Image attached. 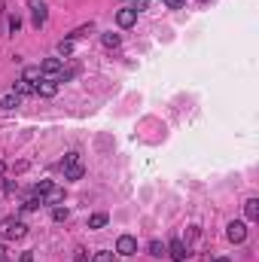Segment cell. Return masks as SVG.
Listing matches in <instances>:
<instances>
[{
    "label": "cell",
    "mask_w": 259,
    "mask_h": 262,
    "mask_svg": "<svg viewBox=\"0 0 259 262\" xmlns=\"http://www.w3.org/2000/svg\"><path fill=\"white\" fill-rule=\"evenodd\" d=\"M76 73H80V61H70L67 67H61V73L55 76V79H58V86H61V83H70Z\"/></svg>",
    "instance_id": "30bf717a"
},
{
    "label": "cell",
    "mask_w": 259,
    "mask_h": 262,
    "mask_svg": "<svg viewBox=\"0 0 259 262\" xmlns=\"http://www.w3.org/2000/svg\"><path fill=\"white\" fill-rule=\"evenodd\" d=\"M28 9H31L34 28H43V25L49 21V6H46V0H28Z\"/></svg>",
    "instance_id": "6da1fadb"
},
{
    "label": "cell",
    "mask_w": 259,
    "mask_h": 262,
    "mask_svg": "<svg viewBox=\"0 0 259 262\" xmlns=\"http://www.w3.org/2000/svg\"><path fill=\"white\" fill-rule=\"evenodd\" d=\"M244 213H247V220L256 223L259 220V198H247L244 201Z\"/></svg>",
    "instance_id": "4fadbf2b"
},
{
    "label": "cell",
    "mask_w": 259,
    "mask_h": 262,
    "mask_svg": "<svg viewBox=\"0 0 259 262\" xmlns=\"http://www.w3.org/2000/svg\"><path fill=\"white\" fill-rule=\"evenodd\" d=\"M226 238H229L232 244H244V241H247V223L232 220V223L226 226Z\"/></svg>",
    "instance_id": "7a4b0ae2"
},
{
    "label": "cell",
    "mask_w": 259,
    "mask_h": 262,
    "mask_svg": "<svg viewBox=\"0 0 259 262\" xmlns=\"http://www.w3.org/2000/svg\"><path fill=\"white\" fill-rule=\"evenodd\" d=\"M101 43H104L107 49H119V43H122V37H119V34H113V31H110V34H104V37H101Z\"/></svg>",
    "instance_id": "ac0fdd59"
},
{
    "label": "cell",
    "mask_w": 259,
    "mask_h": 262,
    "mask_svg": "<svg viewBox=\"0 0 259 262\" xmlns=\"http://www.w3.org/2000/svg\"><path fill=\"white\" fill-rule=\"evenodd\" d=\"M16 95H34V83H25V79H18V83L13 86Z\"/></svg>",
    "instance_id": "d6986e66"
},
{
    "label": "cell",
    "mask_w": 259,
    "mask_h": 262,
    "mask_svg": "<svg viewBox=\"0 0 259 262\" xmlns=\"http://www.w3.org/2000/svg\"><path fill=\"white\" fill-rule=\"evenodd\" d=\"M21 31V18L18 16H9V34H18Z\"/></svg>",
    "instance_id": "d4e9b609"
},
{
    "label": "cell",
    "mask_w": 259,
    "mask_h": 262,
    "mask_svg": "<svg viewBox=\"0 0 259 262\" xmlns=\"http://www.w3.org/2000/svg\"><path fill=\"white\" fill-rule=\"evenodd\" d=\"M95 31V25H92V21H88V25H80V28H76V31H70V37H67V40H83V37H88V34H92Z\"/></svg>",
    "instance_id": "2e32d148"
},
{
    "label": "cell",
    "mask_w": 259,
    "mask_h": 262,
    "mask_svg": "<svg viewBox=\"0 0 259 262\" xmlns=\"http://www.w3.org/2000/svg\"><path fill=\"white\" fill-rule=\"evenodd\" d=\"M165 6H168V9H183L186 0H165Z\"/></svg>",
    "instance_id": "484cf974"
},
{
    "label": "cell",
    "mask_w": 259,
    "mask_h": 262,
    "mask_svg": "<svg viewBox=\"0 0 259 262\" xmlns=\"http://www.w3.org/2000/svg\"><path fill=\"white\" fill-rule=\"evenodd\" d=\"M21 79H25V83H34V86H37V79H43L40 64H31V67H25V73H21Z\"/></svg>",
    "instance_id": "5bb4252c"
},
{
    "label": "cell",
    "mask_w": 259,
    "mask_h": 262,
    "mask_svg": "<svg viewBox=\"0 0 259 262\" xmlns=\"http://www.w3.org/2000/svg\"><path fill=\"white\" fill-rule=\"evenodd\" d=\"M49 186H52V183H49V180H40V183H37V186H34V192H37V195H43V192H46Z\"/></svg>",
    "instance_id": "4316f807"
},
{
    "label": "cell",
    "mask_w": 259,
    "mask_h": 262,
    "mask_svg": "<svg viewBox=\"0 0 259 262\" xmlns=\"http://www.w3.org/2000/svg\"><path fill=\"white\" fill-rule=\"evenodd\" d=\"M3 253H6V250H3V247H0V259H3Z\"/></svg>",
    "instance_id": "836d02e7"
},
{
    "label": "cell",
    "mask_w": 259,
    "mask_h": 262,
    "mask_svg": "<svg viewBox=\"0 0 259 262\" xmlns=\"http://www.w3.org/2000/svg\"><path fill=\"white\" fill-rule=\"evenodd\" d=\"M134 21H138V13H134L131 6H125V9H119V13H116V25L119 28H131Z\"/></svg>",
    "instance_id": "ba28073f"
},
{
    "label": "cell",
    "mask_w": 259,
    "mask_h": 262,
    "mask_svg": "<svg viewBox=\"0 0 259 262\" xmlns=\"http://www.w3.org/2000/svg\"><path fill=\"white\" fill-rule=\"evenodd\" d=\"M18 104H21V95H16V92H6L3 98H0V110H6V113L16 110Z\"/></svg>",
    "instance_id": "7c38bea8"
},
{
    "label": "cell",
    "mask_w": 259,
    "mask_h": 262,
    "mask_svg": "<svg viewBox=\"0 0 259 262\" xmlns=\"http://www.w3.org/2000/svg\"><path fill=\"white\" fill-rule=\"evenodd\" d=\"M146 3H150V0H134V6H131V9H134V13H143Z\"/></svg>",
    "instance_id": "f1b7e54d"
},
{
    "label": "cell",
    "mask_w": 259,
    "mask_h": 262,
    "mask_svg": "<svg viewBox=\"0 0 259 262\" xmlns=\"http://www.w3.org/2000/svg\"><path fill=\"white\" fill-rule=\"evenodd\" d=\"M195 3H207V0H195Z\"/></svg>",
    "instance_id": "d590c367"
},
{
    "label": "cell",
    "mask_w": 259,
    "mask_h": 262,
    "mask_svg": "<svg viewBox=\"0 0 259 262\" xmlns=\"http://www.w3.org/2000/svg\"><path fill=\"white\" fill-rule=\"evenodd\" d=\"M3 174H6V165H3V162H0V180H3Z\"/></svg>",
    "instance_id": "d6a6232c"
},
{
    "label": "cell",
    "mask_w": 259,
    "mask_h": 262,
    "mask_svg": "<svg viewBox=\"0 0 259 262\" xmlns=\"http://www.w3.org/2000/svg\"><path fill=\"white\" fill-rule=\"evenodd\" d=\"M67 216H70V210H67V208H55V210H52V220H55V223H64Z\"/></svg>",
    "instance_id": "7402d4cb"
},
{
    "label": "cell",
    "mask_w": 259,
    "mask_h": 262,
    "mask_svg": "<svg viewBox=\"0 0 259 262\" xmlns=\"http://www.w3.org/2000/svg\"><path fill=\"white\" fill-rule=\"evenodd\" d=\"M73 262H88V253H86V250H76V253H73Z\"/></svg>",
    "instance_id": "f546056e"
},
{
    "label": "cell",
    "mask_w": 259,
    "mask_h": 262,
    "mask_svg": "<svg viewBox=\"0 0 259 262\" xmlns=\"http://www.w3.org/2000/svg\"><path fill=\"white\" fill-rule=\"evenodd\" d=\"M21 262H34V253H31V250H25V253H21Z\"/></svg>",
    "instance_id": "1f68e13d"
},
{
    "label": "cell",
    "mask_w": 259,
    "mask_h": 262,
    "mask_svg": "<svg viewBox=\"0 0 259 262\" xmlns=\"http://www.w3.org/2000/svg\"><path fill=\"white\" fill-rule=\"evenodd\" d=\"M13 171H16V174H21V171H28V162H16V165H13Z\"/></svg>",
    "instance_id": "4dcf8cb0"
},
{
    "label": "cell",
    "mask_w": 259,
    "mask_h": 262,
    "mask_svg": "<svg viewBox=\"0 0 259 262\" xmlns=\"http://www.w3.org/2000/svg\"><path fill=\"white\" fill-rule=\"evenodd\" d=\"M40 201H43V204H52V208H55V204H61V201H64V189L52 183V186L40 195Z\"/></svg>",
    "instance_id": "52a82bcc"
},
{
    "label": "cell",
    "mask_w": 259,
    "mask_h": 262,
    "mask_svg": "<svg viewBox=\"0 0 259 262\" xmlns=\"http://www.w3.org/2000/svg\"><path fill=\"white\" fill-rule=\"evenodd\" d=\"M0 262H13V259H6V256H3V259H0Z\"/></svg>",
    "instance_id": "e575fe53"
},
{
    "label": "cell",
    "mask_w": 259,
    "mask_h": 262,
    "mask_svg": "<svg viewBox=\"0 0 259 262\" xmlns=\"http://www.w3.org/2000/svg\"><path fill=\"white\" fill-rule=\"evenodd\" d=\"M34 95H40V98H55V95H58V79L43 76L40 83L34 86Z\"/></svg>",
    "instance_id": "277c9868"
},
{
    "label": "cell",
    "mask_w": 259,
    "mask_h": 262,
    "mask_svg": "<svg viewBox=\"0 0 259 262\" xmlns=\"http://www.w3.org/2000/svg\"><path fill=\"white\" fill-rule=\"evenodd\" d=\"M168 256H171L174 262H186L189 256H192V250H189V244H183V241L177 238V241L168 244Z\"/></svg>",
    "instance_id": "5b68a950"
},
{
    "label": "cell",
    "mask_w": 259,
    "mask_h": 262,
    "mask_svg": "<svg viewBox=\"0 0 259 262\" xmlns=\"http://www.w3.org/2000/svg\"><path fill=\"white\" fill-rule=\"evenodd\" d=\"M3 226H6V238H9V241H18V238L28 235V226L21 223V220H6Z\"/></svg>",
    "instance_id": "8992f818"
},
{
    "label": "cell",
    "mask_w": 259,
    "mask_h": 262,
    "mask_svg": "<svg viewBox=\"0 0 259 262\" xmlns=\"http://www.w3.org/2000/svg\"><path fill=\"white\" fill-rule=\"evenodd\" d=\"M58 55H61V58H70V55H73V40H61L58 43Z\"/></svg>",
    "instance_id": "ffe728a7"
},
{
    "label": "cell",
    "mask_w": 259,
    "mask_h": 262,
    "mask_svg": "<svg viewBox=\"0 0 259 262\" xmlns=\"http://www.w3.org/2000/svg\"><path fill=\"white\" fill-rule=\"evenodd\" d=\"M146 250H150V256H155V259L168 256V244H162L159 238H153V241H150V247H146Z\"/></svg>",
    "instance_id": "9a60e30c"
},
{
    "label": "cell",
    "mask_w": 259,
    "mask_h": 262,
    "mask_svg": "<svg viewBox=\"0 0 259 262\" xmlns=\"http://www.w3.org/2000/svg\"><path fill=\"white\" fill-rule=\"evenodd\" d=\"M61 67H64L61 58H46V61L40 64V70H43V76H52V79H55V76L61 73Z\"/></svg>",
    "instance_id": "9c48e42d"
},
{
    "label": "cell",
    "mask_w": 259,
    "mask_h": 262,
    "mask_svg": "<svg viewBox=\"0 0 259 262\" xmlns=\"http://www.w3.org/2000/svg\"><path fill=\"white\" fill-rule=\"evenodd\" d=\"M198 235H201V229H198V226H189V232H186V241H183V244H192Z\"/></svg>",
    "instance_id": "cb8c5ba5"
},
{
    "label": "cell",
    "mask_w": 259,
    "mask_h": 262,
    "mask_svg": "<svg viewBox=\"0 0 259 262\" xmlns=\"http://www.w3.org/2000/svg\"><path fill=\"white\" fill-rule=\"evenodd\" d=\"M138 253V238L134 235H119L116 238V256H134Z\"/></svg>",
    "instance_id": "3957f363"
},
{
    "label": "cell",
    "mask_w": 259,
    "mask_h": 262,
    "mask_svg": "<svg viewBox=\"0 0 259 262\" xmlns=\"http://www.w3.org/2000/svg\"><path fill=\"white\" fill-rule=\"evenodd\" d=\"M40 204H43L40 198H31V201H25V210H37V208H40Z\"/></svg>",
    "instance_id": "83f0119b"
},
{
    "label": "cell",
    "mask_w": 259,
    "mask_h": 262,
    "mask_svg": "<svg viewBox=\"0 0 259 262\" xmlns=\"http://www.w3.org/2000/svg\"><path fill=\"white\" fill-rule=\"evenodd\" d=\"M113 256H116V253H110V250H98V253L88 259V262H113Z\"/></svg>",
    "instance_id": "44dd1931"
},
{
    "label": "cell",
    "mask_w": 259,
    "mask_h": 262,
    "mask_svg": "<svg viewBox=\"0 0 259 262\" xmlns=\"http://www.w3.org/2000/svg\"><path fill=\"white\" fill-rule=\"evenodd\" d=\"M64 177H67V180H83V177H86V165H83V162L67 165V168H64Z\"/></svg>",
    "instance_id": "8fae6325"
},
{
    "label": "cell",
    "mask_w": 259,
    "mask_h": 262,
    "mask_svg": "<svg viewBox=\"0 0 259 262\" xmlns=\"http://www.w3.org/2000/svg\"><path fill=\"white\" fill-rule=\"evenodd\" d=\"M73 162H80V153H76V150H70V153L64 156V162H61V168H67V165H73Z\"/></svg>",
    "instance_id": "603a6c76"
},
{
    "label": "cell",
    "mask_w": 259,
    "mask_h": 262,
    "mask_svg": "<svg viewBox=\"0 0 259 262\" xmlns=\"http://www.w3.org/2000/svg\"><path fill=\"white\" fill-rule=\"evenodd\" d=\"M107 223H110L107 213H92V216H88V229H104Z\"/></svg>",
    "instance_id": "e0dca14e"
}]
</instances>
